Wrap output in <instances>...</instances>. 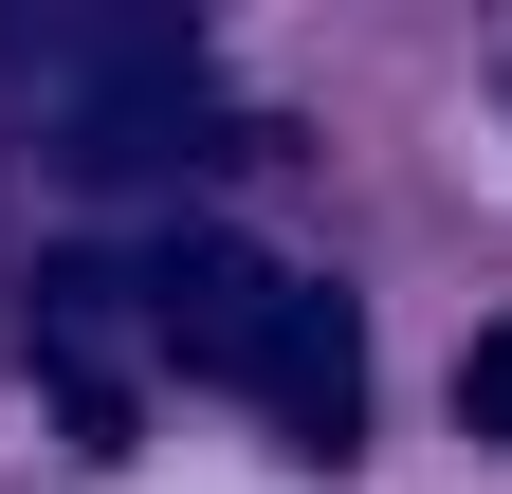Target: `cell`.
Wrapping results in <instances>:
<instances>
[{"label":"cell","instance_id":"277c9868","mask_svg":"<svg viewBox=\"0 0 512 494\" xmlns=\"http://www.w3.org/2000/svg\"><path fill=\"white\" fill-rule=\"evenodd\" d=\"M458 385H476V421L512 440V330H476V366H458Z\"/></svg>","mask_w":512,"mask_h":494},{"label":"cell","instance_id":"7a4b0ae2","mask_svg":"<svg viewBox=\"0 0 512 494\" xmlns=\"http://www.w3.org/2000/svg\"><path fill=\"white\" fill-rule=\"evenodd\" d=\"M220 129V92H202V55H110V74L74 92V147H55V165H92V183H128V165H183V147H202Z\"/></svg>","mask_w":512,"mask_h":494},{"label":"cell","instance_id":"6da1fadb","mask_svg":"<svg viewBox=\"0 0 512 494\" xmlns=\"http://www.w3.org/2000/svg\"><path fill=\"white\" fill-rule=\"evenodd\" d=\"M238 403L275 421L293 458H366V312H348L330 275H275V330H256Z\"/></svg>","mask_w":512,"mask_h":494},{"label":"cell","instance_id":"3957f363","mask_svg":"<svg viewBox=\"0 0 512 494\" xmlns=\"http://www.w3.org/2000/svg\"><path fill=\"white\" fill-rule=\"evenodd\" d=\"M256 330H275V257H238V238H165L147 257V348H183L202 385H238Z\"/></svg>","mask_w":512,"mask_h":494}]
</instances>
